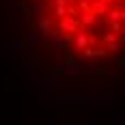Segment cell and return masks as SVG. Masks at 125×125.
Returning <instances> with one entry per match:
<instances>
[{
    "instance_id": "cell-1",
    "label": "cell",
    "mask_w": 125,
    "mask_h": 125,
    "mask_svg": "<svg viewBox=\"0 0 125 125\" xmlns=\"http://www.w3.org/2000/svg\"><path fill=\"white\" fill-rule=\"evenodd\" d=\"M56 28L61 30L62 35H75L80 30V22L75 17H62V20H58V26Z\"/></svg>"
},
{
    "instance_id": "cell-2",
    "label": "cell",
    "mask_w": 125,
    "mask_h": 125,
    "mask_svg": "<svg viewBox=\"0 0 125 125\" xmlns=\"http://www.w3.org/2000/svg\"><path fill=\"white\" fill-rule=\"evenodd\" d=\"M73 45H75V50L88 48V30L86 28H80V30L73 35Z\"/></svg>"
},
{
    "instance_id": "cell-3",
    "label": "cell",
    "mask_w": 125,
    "mask_h": 125,
    "mask_svg": "<svg viewBox=\"0 0 125 125\" xmlns=\"http://www.w3.org/2000/svg\"><path fill=\"white\" fill-rule=\"evenodd\" d=\"M78 22H80V28H91V26L97 22V15H95V11H91V13H80Z\"/></svg>"
},
{
    "instance_id": "cell-4",
    "label": "cell",
    "mask_w": 125,
    "mask_h": 125,
    "mask_svg": "<svg viewBox=\"0 0 125 125\" xmlns=\"http://www.w3.org/2000/svg\"><path fill=\"white\" fill-rule=\"evenodd\" d=\"M93 11H95L97 17H99V15H108L110 2H108V0H93Z\"/></svg>"
},
{
    "instance_id": "cell-5",
    "label": "cell",
    "mask_w": 125,
    "mask_h": 125,
    "mask_svg": "<svg viewBox=\"0 0 125 125\" xmlns=\"http://www.w3.org/2000/svg\"><path fill=\"white\" fill-rule=\"evenodd\" d=\"M82 54H84L86 61H93V58H97V56H106V50H101V48H84Z\"/></svg>"
},
{
    "instance_id": "cell-6",
    "label": "cell",
    "mask_w": 125,
    "mask_h": 125,
    "mask_svg": "<svg viewBox=\"0 0 125 125\" xmlns=\"http://www.w3.org/2000/svg\"><path fill=\"white\" fill-rule=\"evenodd\" d=\"M39 30H41V37H50L52 35V24L48 17H41L39 20Z\"/></svg>"
},
{
    "instance_id": "cell-7",
    "label": "cell",
    "mask_w": 125,
    "mask_h": 125,
    "mask_svg": "<svg viewBox=\"0 0 125 125\" xmlns=\"http://www.w3.org/2000/svg\"><path fill=\"white\" fill-rule=\"evenodd\" d=\"M106 17H108V24H116V22H121V9H110Z\"/></svg>"
},
{
    "instance_id": "cell-8",
    "label": "cell",
    "mask_w": 125,
    "mask_h": 125,
    "mask_svg": "<svg viewBox=\"0 0 125 125\" xmlns=\"http://www.w3.org/2000/svg\"><path fill=\"white\" fill-rule=\"evenodd\" d=\"M75 4H78L80 13H91L93 11V2H91V0H78Z\"/></svg>"
},
{
    "instance_id": "cell-9",
    "label": "cell",
    "mask_w": 125,
    "mask_h": 125,
    "mask_svg": "<svg viewBox=\"0 0 125 125\" xmlns=\"http://www.w3.org/2000/svg\"><path fill=\"white\" fill-rule=\"evenodd\" d=\"M99 39L108 45V43H116L119 41V37H116V32H104V35H99Z\"/></svg>"
},
{
    "instance_id": "cell-10",
    "label": "cell",
    "mask_w": 125,
    "mask_h": 125,
    "mask_svg": "<svg viewBox=\"0 0 125 125\" xmlns=\"http://www.w3.org/2000/svg\"><path fill=\"white\" fill-rule=\"evenodd\" d=\"M67 17H80V9H78V4L75 2H71V4H67Z\"/></svg>"
},
{
    "instance_id": "cell-11",
    "label": "cell",
    "mask_w": 125,
    "mask_h": 125,
    "mask_svg": "<svg viewBox=\"0 0 125 125\" xmlns=\"http://www.w3.org/2000/svg\"><path fill=\"white\" fill-rule=\"evenodd\" d=\"M97 43H99V35H93L88 30V48H97Z\"/></svg>"
},
{
    "instance_id": "cell-12",
    "label": "cell",
    "mask_w": 125,
    "mask_h": 125,
    "mask_svg": "<svg viewBox=\"0 0 125 125\" xmlns=\"http://www.w3.org/2000/svg\"><path fill=\"white\" fill-rule=\"evenodd\" d=\"M54 13L62 20V17H67V7H54Z\"/></svg>"
},
{
    "instance_id": "cell-13",
    "label": "cell",
    "mask_w": 125,
    "mask_h": 125,
    "mask_svg": "<svg viewBox=\"0 0 125 125\" xmlns=\"http://www.w3.org/2000/svg\"><path fill=\"white\" fill-rule=\"evenodd\" d=\"M119 48H121L119 41H116V43H108V45H106V52H119Z\"/></svg>"
},
{
    "instance_id": "cell-14",
    "label": "cell",
    "mask_w": 125,
    "mask_h": 125,
    "mask_svg": "<svg viewBox=\"0 0 125 125\" xmlns=\"http://www.w3.org/2000/svg\"><path fill=\"white\" fill-rule=\"evenodd\" d=\"M54 2V7H67L69 4V0H52Z\"/></svg>"
},
{
    "instance_id": "cell-15",
    "label": "cell",
    "mask_w": 125,
    "mask_h": 125,
    "mask_svg": "<svg viewBox=\"0 0 125 125\" xmlns=\"http://www.w3.org/2000/svg\"><path fill=\"white\" fill-rule=\"evenodd\" d=\"M110 30H112V32H119V30H121V22H116V24H110Z\"/></svg>"
},
{
    "instance_id": "cell-16",
    "label": "cell",
    "mask_w": 125,
    "mask_h": 125,
    "mask_svg": "<svg viewBox=\"0 0 125 125\" xmlns=\"http://www.w3.org/2000/svg\"><path fill=\"white\" fill-rule=\"evenodd\" d=\"M121 24H125V9H121Z\"/></svg>"
},
{
    "instance_id": "cell-17",
    "label": "cell",
    "mask_w": 125,
    "mask_h": 125,
    "mask_svg": "<svg viewBox=\"0 0 125 125\" xmlns=\"http://www.w3.org/2000/svg\"><path fill=\"white\" fill-rule=\"evenodd\" d=\"M119 32H121V35L125 37V24H121V30H119Z\"/></svg>"
},
{
    "instance_id": "cell-18",
    "label": "cell",
    "mask_w": 125,
    "mask_h": 125,
    "mask_svg": "<svg viewBox=\"0 0 125 125\" xmlns=\"http://www.w3.org/2000/svg\"><path fill=\"white\" fill-rule=\"evenodd\" d=\"M32 2H39V0H32Z\"/></svg>"
},
{
    "instance_id": "cell-19",
    "label": "cell",
    "mask_w": 125,
    "mask_h": 125,
    "mask_svg": "<svg viewBox=\"0 0 125 125\" xmlns=\"http://www.w3.org/2000/svg\"><path fill=\"white\" fill-rule=\"evenodd\" d=\"M108 2H112V0H108Z\"/></svg>"
},
{
    "instance_id": "cell-20",
    "label": "cell",
    "mask_w": 125,
    "mask_h": 125,
    "mask_svg": "<svg viewBox=\"0 0 125 125\" xmlns=\"http://www.w3.org/2000/svg\"><path fill=\"white\" fill-rule=\"evenodd\" d=\"M91 2H93V0H91Z\"/></svg>"
}]
</instances>
